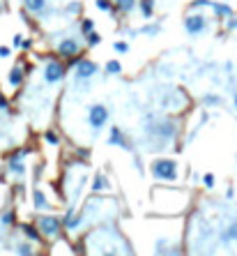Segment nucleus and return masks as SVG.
I'll return each instance as SVG.
<instances>
[{
	"label": "nucleus",
	"mask_w": 237,
	"mask_h": 256,
	"mask_svg": "<svg viewBox=\"0 0 237 256\" xmlns=\"http://www.w3.org/2000/svg\"><path fill=\"white\" fill-rule=\"evenodd\" d=\"M65 76H67L65 62L58 60V58H48L47 65H44V81H47L48 86H55V83H60Z\"/></svg>",
	"instance_id": "5"
},
{
	"label": "nucleus",
	"mask_w": 237,
	"mask_h": 256,
	"mask_svg": "<svg viewBox=\"0 0 237 256\" xmlns=\"http://www.w3.org/2000/svg\"><path fill=\"white\" fill-rule=\"evenodd\" d=\"M0 58H2V60H5V58H12V49L0 44Z\"/></svg>",
	"instance_id": "35"
},
{
	"label": "nucleus",
	"mask_w": 237,
	"mask_h": 256,
	"mask_svg": "<svg viewBox=\"0 0 237 256\" xmlns=\"http://www.w3.org/2000/svg\"><path fill=\"white\" fill-rule=\"evenodd\" d=\"M210 5V0H191L189 9H203V7Z\"/></svg>",
	"instance_id": "33"
},
{
	"label": "nucleus",
	"mask_w": 237,
	"mask_h": 256,
	"mask_svg": "<svg viewBox=\"0 0 237 256\" xmlns=\"http://www.w3.org/2000/svg\"><path fill=\"white\" fill-rule=\"evenodd\" d=\"M108 118H111V113H108V106H104V104H90V108H88V125H90V129L93 132H101V129L108 125Z\"/></svg>",
	"instance_id": "4"
},
{
	"label": "nucleus",
	"mask_w": 237,
	"mask_h": 256,
	"mask_svg": "<svg viewBox=\"0 0 237 256\" xmlns=\"http://www.w3.org/2000/svg\"><path fill=\"white\" fill-rule=\"evenodd\" d=\"M55 53H58L60 60H69V58H76L81 55V42L76 37H65V40L58 42L55 47Z\"/></svg>",
	"instance_id": "8"
},
{
	"label": "nucleus",
	"mask_w": 237,
	"mask_h": 256,
	"mask_svg": "<svg viewBox=\"0 0 237 256\" xmlns=\"http://www.w3.org/2000/svg\"><path fill=\"white\" fill-rule=\"evenodd\" d=\"M47 7H48V0H23V9H26L28 14H35V16L44 14Z\"/></svg>",
	"instance_id": "16"
},
{
	"label": "nucleus",
	"mask_w": 237,
	"mask_h": 256,
	"mask_svg": "<svg viewBox=\"0 0 237 256\" xmlns=\"http://www.w3.org/2000/svg\"><path fill=\"white\" fill-rule=\"evenodd\" d=\"M203 185H205V189H214V185H217V178H214V173H207L203 175Z\"/></svg>",
	"instance_id": "30"
},
{
	"label": "nucleus",
	"mask_w": 237,
	"mask_h": 256,
	"mask_svg": "<svg viewBox=\"0 0 237 256\" xmlns=\"http://www.w3.org/2000/svg\"><path fill=\"white\" fill-rule=\"evenodd\" d=\"M226 199H235V189H228V192H226Z\"/></svg>",
	"instance_id": "39"
},
{
	"label": "nucleus",
	"mask_w": 237,
	"mask_h": 256,
	"mask_svg": "<svg viewBox=\"0 0 237 256\" xmlns=\"http://www.w3.org/2000/svg\"><path fill=\"white\" fill-rule=\"evenodd\" d=\"M7 108H9V100H7L5 95L0 93V111H7Z\"/></svg>",
	"instance_id": "37"
},
{
	"label": "nucleus",
	"mask_w": 237,
	"mask_h": 256,
	"mask_svg": "<svg viewBox=\"0 0 237 256\" xmlns=\"http://www.w3.org/2000/svg\"><path fill=\"white\" fill-rule=\"evenodd\" d=\"M19 229H21V233L26 236V240H30L33 245H42V243H44V238H42L40 229H37V224H21Z\"/></svg>",
	"instance_id": "13"
},
{
	"label": "nucleus",
	"mask_w": 237,
	"mask_h": 256,
	"mask_svg": "<svg viewBox=\"0 0 237 256\" xmlns=\"http://www.w3.org/2000/svg\"><path fill=\"white\" fill-rule=\"evenodd\" d=\"M19 49H21V51H30V49H33V40H26V37H23Z\"/></svg>",
	"instance_id": "36"
},
{
	"label": "nucleus",
	"mask_w": 237,
	"mask_h": 256,
	"mask_svg": "<svg viewBox=\"0 0 237 256\" xmlns=\"http://www.w3.org/2000/svg\"><path fill=\"white\" fill-rule=\"evenodd\" d=\"M23 81H26V69H23L21 62H16V65L7 72V86L12 88V90H16V88L23 86Z\"/></svg>",
	"instance_id": "11"
},
{
	"label": "nucleus",
	"mask_w": 237,
	"mask_h": 256,
	"mask_svg": "<svg viewBox=\"0 0 237 256\" xmlns=\"http://www.w3.org/2000/svg\"><path fill=\"white\" fill-rule=\"evenodd\" d=\"M221 97H219V95H205L203 97V104L205 106H221Z\"/></svg>",
	"instance_id": "28"
},
{
	"label": "nucleus",
	"mask_w": 237,
	"mask_h": 256,
	"mask_svg": "<svg viewBox=\"0 0 237 256\" xmlns=\"http://www.w3.org/2000/svg\"><path fill=\"white\" fill-rule=\"evenodd\" d=\"M42 139H44V143L47 146H60V136L53 132V129H47L44 134H42Z\"/></svg>",
	"instance_id": "25"
},
{
	"label": "nucleus",
	"mask_w": 237,
	"mask_h": 256,
	"mask_svg": "<svg viewBox=\"0 0 237 256\" xmlns=\"http://www.w3.org/2000/svg\"><path fill=\"white\" fill-rule=\"evenodd\" d=\"M150 173L157 182H178L180 180V164L171 157H157L150 164Z\"/></svg>",
	"instance_id": "1"
},
{
	"label": "nucleus",
	"mask_w": 237,
	"mask_h": 256,
	"mask_svg": "<svg viewBox=\"0 0 237 256\" xmlns=\"http://www.w3.org/2000/svg\"><path fill=\"white\" fill-rule=\"evenodd\" d=\"M95 7L101 14H113V0H95Z\"/></svg>",
	"instance_id": "26"
},
{
	"label": "nucleus",
	"mask_w": 237,
	"mask_h": 256,
	"mask_svg": "<svg viewBox=\"0 0 237 256\" xmlns=\"http://www.w3.org/2000/svg\"><path fill=\"white\" fill-rule=\"evenodd\" d=\"M214 12V16H219V19H226V16H231L233 12V5H226V2H214V0H210V5H207Z\"/></svg>",
	"instance_id": "18"
},
{
	"label": "nucleus",
	"mask_w": 237,
	"mask_h": 256,
	"mask_svg": "<svg viewBox=\"0 0 237 256\" xmlns=\"http://www.w3.org/2000/svg\"><path fill=\"white\" fill-rule=\"evenodd\" d=\"M33 208L37 210V212L51 210V201L47 199V194H44V189H40V187H35V189H33Z\"/></svg>",
	"instance_id": "14"
},
{
	"label": "nucleus",
	"mask_w": 237,
	"mask_h": 256,
	"mask_svg": "<svg viewBox=\"0 0 237 256\" xmlns=\"http://www.w3.org/2000/svg\"><path fill=\"white\" fill-rule=\"evenodd\" d=\"M226 28H228V30H237V16L235 14L226 16Z\"/></svg>",
	"instance_id": "34"
},
{
	"label": "nucleus",
	"mask_w": 237,
	"mask_h": 256,
	"mask_svg": "<svg viewBox=\"0 0 237 256\" xmlns=\"http://www.w3.org/2000/svg\"><path fill=\"white\" fill-rule=\"evenodd\" d=\"M108 146H115V148L129 150V153L134 150L132 143H129V139H127V134L120 127H111V134H108Z\"/></svg>",
	"instance_id": "10"
},
{
	"label": "nucleus",
	"mask_w": 237,
	"mask_h": 256,
	"mask_svg": "<svg viewBox=\"0 0 237 256\" xmlns=\"http://www.w3.org/2000/svg\"><path fill=\"white\" fill-rule=\"evenodd\" d=\"M233 104H235V108H237V93H235V97H233Z\"/></svg>",
	"instance_id": "41"
},
{
	"label": "nucleus",
	"mask_w": 237,
	"mask_h": 256,
	"mask_svg": "<svg viewBox=\"0 0 237 256\" xmlns=\"http://www.w3.org/2000/svg\"><path fill=\"white\" fill-rule=\"evenodd\" d=\"M83 37H86V47L88 49H95V47L101 44V35H99L97 30H90V33H86Z\"/></svg>",
	"instance_id": "23"
},
{
	"label": "nucleus",
	"mask_w": 237,
	"mask_h": 256,
	"mask_svg": "<svg viewBox=\"0 0 237 256\" xmlns=\"http://www.w3.org/2000/svg\"><path fill=\"white\" fill-rule=\"evenodd\" d=\"M90 189H93L95 196H99V194H108L113 189V185H111V180H108V175L99 171V173H95V180H93V187Z\"/></svg>",
	"instance_id": "12"
},
{
	"label": "nucleus",
	"mask_w": 237,
	"mask_h": 256,
	"mask_svg": "<svg viewBox=\"0 0 237 256\" xmlns=\"http://www.w3.org/2000/svg\"><path fill=\"white\" fill-rule=\"evenodd\" d=\"M136 9L143 19H152L154 16V0H136Z\"/></svg>",
	"instance_id": "20"
},
{
	"label": "nucleus",
	"mask_w": 237,
	"mask_h": 256,
	"mask_svg": "<svg viewBox=\"0 0 237 256\" xmlns=\"http://www.w3.org/2000/svg\"><path fill=\"white\" fill-rule=\"evenodd\" d=\"M221 243L224 245H231L233 240H237V219H233V222H228V226H226L224 231H221Z\"/></svg>",
	"instance_id": "19"
},
{
	"label": "nucleus",
	"mask_w": 237,
	"mask_h": 256,
	"mask_svg": "<svg viewBox=\"0 0 237 256\" xmlns=\"http://www.w3.org/2000/svg\"><path fill=\"white\" fill-rule=\"evenodd\" d=\"M97 72H99V65L95 60L76 55V60H74V79H76V81H88V79H93Z\"/></svg>",
	"instance_id": "6"
},
{
	"label": "nucleus",
	"mask_w": 237,
	"mask_h": 256,
	"mask_svg": "<svg viewBox=\"0 0 237 256\" xmlns=\"http://www.w3.org/2000/svg\"><path fill=\"white\" fill-rule=\"evenodd\" d=\"M7 171L14 175V178H23L26 175V164L21 157H7Z\"/></svg>",
	"instance_id": "15"
},
{
	"label": "nucleus",
	"mask_w": 237,
	"mask_h": 256,
	"mask_svg": "<svg viewBox=\"0 0 237 256\" xmlns=\"http://www.w3.org/2000/svg\"><path fill=\"white\" fill-rule=\"evenodd\" d=\"M14 222H16V212H14L12 208H7L2 210V215H0V224L5 226V229H12Z\"/></svg>",
	"instance_id": "21"
},
{
	"label": "nucleus",
	"mask_w": 237,
	"mask_h": 256,
	"mask_svg": "<svg viewBox=\"0 0 237 256\" xmlns=\"http://www.w3.org/2000/svg\"><path fill=\"white\" fill-rule=\"evenodd\" d=\"M5 12V0H0V14Z\"/></svg>",
	"instance_id": "40"
},
{
	"label": "nucleus",
	"mask_w": 237,
	"mask_h": 256,
	"mask_svg": "<svg viewBox=\"0 0 237 256\" xmlns=\"http://www.w3.org/2000/svg\"><path fill=\"white\" fill-rule=\"evenodd\" d=\"M14 252H16V254H21V256H33L35 254V247H33V243H30V240H23V243H19L16 247H14Z\"/></svg>",
	"instance_id": "22"
},
{
	"label": "nucleus",
	"mask_w": 237,
	"mask_h": 256,
	"mask_svg": "<svg viewBox=\"0 0 237 256\" xmlns=\"http://www.w3.org/2000/svg\"><path fill=\"white\" fill-rule=\"evenodd\" d=\"M83 224H86V212H83V210H76L74 205L72 208H67L65 217H62V231H67V233H76Z\"/></svg>",
	"instance_id": "7"
},
{
	"label": "nucleus",
	"mask_w": 237,
	"mask_h": 256,
	"mask_svg": "<svg viewBox=\"0 0 237 256\" xmlns=\"http://www.w3.org/2000/svg\"><path fill=\"white\" fill-rule=\"evenodd\" d=\"M104 72H106V74H111V76L122 74V62H120V60H108L104 65Z\"/></svg>",
	"instance_id": "24"
},
{
	"label": "nucleus",
	"mask_w": 237,
	"mask_h": 256,
	"mask_svg": "<svg viewBox=\"0 0 237 256\" xmlns=\"http://www.w3.org/2000/svg\"><path fill=\"white\" fill-rule=\"evenodd\" d=\"M139 33H141V35H159V33H161V26H159V23H152V26H143Z\"/></svg>",
	"instance_id": "29"
},
{
	"label": "nucleus",
	"mask_w": 237,
	"mask_h": 256,
	"mask_svg": "<svg viewBox=\"0 0 237 256\" xmlns=\"http://www.w3.org/2000/svg\"><path fill=\"white\" fill-rule=\"evenodd\" d=\"M37 229H40L44 240H58L62 236V219L55 215H42L37 217Z\"/></svg>",
	"instance_id": "3"
},
{
	"label": "nucleus",
	"mask_w": 237,
	"mask_h": 256,
	"mask_svg": "<svg viewBox=\"0 0 237 256\" xmlns=\"http://www.w3.org/2000/svg\"><path fill=\"white\" fill-rule=\"evenodd\" d=\"M79 28H81V33L86 35V33H90V30H95V21L90 19V16H83V19L79 21Z\"/></svg>",
	"instance_id": "27"
},
{
	"label": "nucleus",
	"mask_w": 237,
	"mask_h": 256,
	"mask_svg": "<svg viewBox=\"0 0 237 256\" xmlns=\"http://www.w3.org/2000/svg\"><path fill=\"white\" fill-rule=\"evenodd\" d=\"M113 49H115L118 53H127V51H129V42H125V40L113 42Z\"/></svg>",
	"instance_id": "31"
},
{
	"label": "nucleus",
	"mask_w": 237,
	"mask_h": 256,
	"mask_svg": "<svg viewBox=\"0 0 237 256\" xmlns=\"http://www.w3.org/2000/svg\"><path fill=\"white\" fill-rule=\"evenodd\" d=\"M205 28H207V19L198 9H191V14H187V19H185V30L196 37V35L205 33Z\"/></svg>",
	"instance_id": "9"
},
{
	"label": "nucleus",
	"mask_w": 237,
	"mask_h": 256,
	"mask_svg": "<svg viewBox=\"0 0 237 256\" xmlns=\"http://www.w3.org/2000/svg\"><path fill=\"white\" fill-rule=\"evenodd\" d=\"M21 40H23V35L16 33V35L12 37V47H14V49H19V47H21Z\"/></svg>",
	"instance_id": "38"
},
{
	"label": "nucleus",
	"mask_w": 237,
	"mask_h": 256,
	"mask_svg": "<svg viewBox=\"0 0 237 256\" xmlns=\"http://www.w3.org/2000/svg\"><path fill=\"white\" fill-rule=\"evenodd\" d=\"M150 136H154L159 141V148H164L166 143L173 141V139L178 136V125H175V120H171V118H161V120H157L150 127Z\"/></svg>",
	"instance_id": "2"
},
{
	"label": "nucleus",
	"mask_w": 237,
	"mask_h": 256,
	"mask_svg": "<svg viewBox=\"0 0 237 256\" xmlns=\"http://www.w3.org/2000/svg\"><path fill=\"white\" fill-rule=\"evenodd\" d=\"M136 9V0H113V14H132Z\"/></svg>",
	"instance_id": "17"
},
{
	"label": "nucleus",
	"mask_w": 237,
	"mask_h": 256,
	"mask_svg": "<svg viewBox=\"0 0 237 256\" xmlns=\"http://www.w3.org/2000/svg\"><path fill=\"white\" fill-rule=\"evenodd\" d=\"M81 9H83V5H81V2H69V7H65V14H69V16H72V14H79Z\"/></svg>",
	"instance_id": "32"
}]
</instances>
